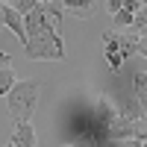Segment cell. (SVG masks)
Returning <instances> with one entry per match:
<instances>
[{
	"label": "cell",
	"instance_id": "1",
	"mask_svg": "<svg viewBox=\"0 0 147 147\" xmlns=\"http://www.w3.org/2000/svg\"><path fill=\"white\" fill-rule=\"evenodd\" d=\"M27 35L30 38L24 44V50H27L30 59H35V62H41V59L62 62L65 59V44L59 38V27L47 15L44 3H38L32 12H27Z\"/></svg>",
	"mask_w": 147,
	"mask_h": 147
},
{
	"label": "cell",
	"instance_id": "2",
	"mask_svg": "<svg viewBox=\"0 0 147 147\" xmlns=\"http://www.w3.org/2000/svg\"><path fill=\"white\" fill-rule=\"evenodd\" d=\"M41 94V82L38 80H18L12 88L3 94L6 112L12 115V121H30L35 112V103H38Z\"/></svg>",
	"mask_w": 147,
	"mask_h": 147
},
{
	"label": "cell",
	"instance_id": "3",
	"mask_svg": "<svg viewBox=\"0 0 147 147\" xmlns=\"http://www.w3.org/2000/svg\"><path fill=\"white\" fill-rule=\"evenodd\" d=\"M118 118V109L109 97H97L94 100V129H97V138L94 141H109V127L112 121Z\"/></svg>",
	"mask_w": 147,
	"mask_h": 147
},
{
	"label": "cell",
	"instance_id": "4",
	"mask_svg": "<svg viewBox=\"0 0 147 147\" xmlns=\"http://www.w3.org/2000/svg\"><path fill=\"white\" fill-rule=\"evenodd\" d=\"M0 18H3V27L6 30H12L18 35L21 44H27L30 35H27V15H24V12H18L12 3H3V6H0Z\"/></svg>",
	"mask_w": 147,
	"mask_h": 147
},
{
	"label": "cell",
	"instance_id": "5",
	"mask_svg": "<svg viewBox=\"0 0 147 147\" xmlns=\"http://www.w3.org/2000/svg\"><path fill=\"white\" fill-rule=\"evenodd\" d=\"M15 147H35V129L30 121H15V129H12V138Z\"/></svg>",
	"mask_w": 147,
	"mask_h": 147
},
{
	"label": "cell",
	"instance_id": "6",
	"mask_svg": "<svg viewBox=\"0 0 147 147\" xmlns=\"http://www.w3.org/2000/svg\"><path fill=\"white\" fill-rule=\"evenodd\" d=\"M62 6L71 12V15H77V18H91L94 12H97V0H62Z\"/></svg>",
	"mask_w": 147,
	"mask_h": 147
},
{
	"label": "cell",
	"instance_id": "7",
	"mask_svg": "<svg viewBox=\"0 0 147 147\" xmlns=\"http://www.w3.org/2000/svg\"><path fill=\"white\" fill-rule=\"evenodd\" d=\"M15 82H18V80H15V74H12L9 53H0V94H6Z\"/></svg>",
	"mask_w": 147,
	"mask_h": 147
},
{
	"label": "cell",
	"instance_id": "8",
	"mask_svg": "<svg viewBox=\"0 0 147 147\" xmlns=\"http://www.w3.org/2000/svg\"><path fill=\"white\" fill-rule=\"evenodd\" d=\"M132 94L141 100V106H144V115H147V71H138V74H132Z\"/></svg>",
	"mask_w": 147,
	"mask_h": 147
},
{
	"label": "cell",
	"instance_id": "9",
	"mask_svg": "<svg viewBox=\"0 0 147 147\" xmlns=\"http://www.w3.org/2000/svg\"><path fill=\"white\" fill-rule=\"evenodd\" d=\"M132 24H136V12H132V9H121V12H115V15H112V27L115 30H124V27H132Z\"/></svg>",
	"mask_w": 147,
	"mask_h": 147
},
{
	"label": "cell",
	"instance_id": "10",
	"mask_svg": "<svg viewBox=\"0 0 147 147\" xmlns=\"http://www.w3.org/2000/svg\"><path fill=\"white\" fill-rule=\"evenodd\" d=\"M127 56H129L127 50H118V53H109V56H103V59L109 62V68H112V71H121V68H124V59H127Z\"/></svg>",
	"mask_w": 147,
	"mask_h": 147
},
{
	"label": "cell",
	"instance_id": "11",
	"mask_svg": "<svg viewBox=\"0 0 147 147\" xmlns=\"http://www.w3.org/2000/svg\"><path fill=\"white\" fill-rule=\"evenodd\" d=\"M12 6H15L18 12H24V15H27V12H32L35 6H38V0H12Z\"/></svg>",
	"mask_w": 147,
	"mask_h": 147
},
{
	"label": "cell",
	"instance_id": "12",
	"mask_svg": "<svg viewBox=\"0 0 147 147\" xmlns=\"http://www.w3.org/2000/svg\"><path fill=\"white\" fill-rule=\"evenodd\" d=\"M136 53H141V56L147 59V35H141V38L136 41Z\"/></svg>",
	"mask_w": 147,
	"mask_h": 147
},
{
	"label": "cell",
	"instance_id": "13",
	"mask_svg": "<svg viewBox=\"0 0 147 147\" xmlns=\"http://www.w3.org/2000/svg\"><path fill=\"white\" fill-rule=\"evenodd\" d=\"M106 6H109V12L115 15V12H121V9H124V0H106Z\"/></svg>",
	"mask_w": 147,
	"mask_h": 147
},
{
	"label": "cell",
	"instance_id": "14",
	"mask_svg": "<svg viewBox=\"0 0 147 147\" xmlns=\"http://www.w3.org/2000/svg\"><path fill=\"white\" fill-rule=\"evenodd\" d=\"M124 6L132 9V12H141V9H144V6H141V0H124Z\"/></svg>",
	"mask_w": 147,
	"mask_h": 147
},
{
	"label": "cell",
	"instance_id": "15",
	"mask_svg": "<svg viewBox=\"0 0 147 147\" xmlns=\"http://www.w3.org/2000/svg\"><path fill=\"white\" fill-rule=\"evenodd\" d=\"M144 6H147V0H144Z\"/></svg>",
	"mask_w": 147,
	"mask_h": 147
}]
</instances>
